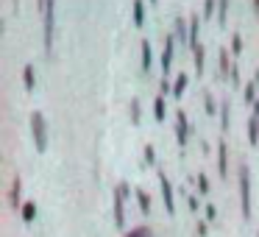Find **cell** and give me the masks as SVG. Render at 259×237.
<instances>
[{
	"instance_id": "2",
	"label": "cell",
	"mask_w": 259,
	"mask_h": 237,
	"mask_svg": "<svg viewBox=\"0 0 259 237\" xmlns=\"http://www.w3.org/2000/svg\"><path fill=\"white\" fill-rule=\"evenodd\" d=\"M31 131H34L36 148H39V151H45V148H48V129H45V117H42V112L31 114Z\"/></svg>"
},
{
	"instance_id": "15",
	"label": "cell",
	"mask_w": 259,
	"mask_h": 237,
	"mask_svg": "<svg viewBox=\"0 0 259 237\" xmlns=\"http://www.w3.org/2000/svg\"><path fill=\"white\" fill-rule=\"evenodd\" d=\"M192 53H195V67H198V73H203V59H206L203 45H195V48H192Z\"/></svg>"
},
{
	"instance_id": "11",
	"label": "cell",
	"mask_w": 259,
	"mask_h": 237,
	"mask_svg": "<svg viewBox=\"0 0 259 237\" xmlns=\"http://www.w3.org/2000/svg\"><path fill=\"white\" fill-rule=\"evenodd\" d=\"M198 28H201V17H192L190 20V45L192 48L201 45V42H198Z\"/></svg>"
},
{
	"instance_id": "5",
	"label": "cell",
	"mask_w": 259,
	"mask_h": 237,
	"mask_svg": "<svg viewBox=\"0 0 259 237\" xmlns=\"http://www.w3.org/2000/svg\"><path fill=\"white\" fill-rule=\"evenodd\" d=\"M187 134H190V123H187V112H176V137H179V145L187 142Z\"/></svg>"
},
{
	"instance_id": "19",
	"label": "cell",
	"mask_w": 259,
	"mask_h": 237,
	"mask_svg": "<svg viewBox=\"0 0 259 237\" xmlns=\"http://www.w3.org/2000/svg\"><path fill=\"white\" fill-rule=\"evenodd\" d=\"M153 114H156V120L164 117V95H156V101H153Z\"/></svg>"
},
{
	"instance_id": "8",
	"label": "cell",
	"mask_w": 259,
	"mask_h": 237,
	"mask_svg": "<svg viewBox=\"0 0 259 237\" xmlns=\"http://www.w3.org/2000/svg\"><path fill=\"white\" fill-rule=\"evenodd\" d=\"M226 159H229V151H226V145L220 142L218 145V170H220V176L229 173V162H226Z\"/></svg>"
},
{
	"instance_id": "12",
	"label": "cell",
	"mask_w": 259,
	"mask_h": 237,
	"mask_svg": "<svg viewBox=\"0 0 259 237\" xmlns=\"http://www.w3.org/2000/svg\"><path fill=\"white\" fill-rule=\"evenodd\" d=\"M134 23L137 25L145 23V3H142V0H134Z\"/></svg>"
},
{
	"instance_id": "10",
	"label": "cell",
	"mask_w": 259,
	"mask_h": 237,
	"mask_svg": "<svg viewBox=\"0 0 259 237\" xmlns=\"http://www.w3.org/2000/svg\"><path fill=\"white\" fill-rule=\"evenodd\" d=\"M142 70H148L151 67V62H153V53H151V42L148 40H142Z\"/></svg>"
},
{
	"instance_id": "34",
	"label": "cell",
	"mask_w": 259,
	"mask_h": 237,
	"mask_svg": "<svg viewBox=\"0 0 259 237\" xmlns=\"http://www.w3.org/2000/svg\"><path fill=\"white\" fill-rule=\"evenodd\" d=\"M253 12H259V0H253Z\"/></svg>"
},
{
	"instance_id": "7",
	"label": "cell",
	"mask_w": 259,
	"mask_h": 237,
	"mask_svg": "<svg viewBox=\"0 0 259 237\" xmlns=\"http://www.w3.org/2000/svg\"><path fill=\"white\" fill-rule=\"evenodd\" d=\"M170 62H173V36L164 40V53H162V70L164 73L170 70Z\"/></svg>"
},
{
	"instance_id": "30",
	"label": "cell",
	"mask_w": 259,
	"mask_h": 237,
	"mask_svg": "<svg viewBox=\"0 0 259 237\" xmlns=\"http://www.w3.org/2000/svg\"><path fill=\"white\" fill-rule=\"evenodd\" d=\"M206 215H209V218H214V215H218V207H214V204H206Z\"/></svg>"
},
{
	"instance_id": "4",
	"label": "cell",
	"mask_w": 259,
	"mask_h": 237,
	"mask_svg": "<svg viewBox=\"0 0 259 237\" xmlns=\"http://www.w3.org/2000/svg\"><path fill=\"white\" fill-rule=\"evenodd\" d=\"M159 184H162V195H164V207H167V212L173 215L176 212V201H173V184L167 181V176L159 173Z\"/></svg>"
},
{
	"instance_id": "9",
	"label": "cell",
	"mask_w": 259,
	"mask_h": 237,
	"mask_svg": "<svg viewBox=\"0 0 259 237\" xmlns=\"http://www.w3.org/2000/svg\"><path fill=\"white\" fill-rule=\"evenodd\" d=\"M218 64H220V73H218V78H223V75H229V73H231V64H229V53H226V48L220 51V56H218Z\"/></svg>"
},
{
	"instance_id": "28",
	"label": "cell",
	"mask_w": 259,
	"mask_h": 237,
	"mask_svg": "<svg viewBox=\"0 0 259 237\" xmlns=\"http://www.w3.org/2000/svg\"><path fill=\"white\" fill-rule=\"evenodd\" d=\"M195 181H198V190H201V192H206V190H209V181H206V176H203V173L198 176Z\"/></svg>"
},
{
	"instance_id": "29",
	"label": "cell",
	"mask_w": 259,
	"mask_h": 237,
	"mask_svg": "<svg viewBox=\"0 0 259 237\" xmlns=\"http://www.w3.org/2000/svg\"><path fill=\"white\" fill-rule=\"evenodd\" d=\"M214 9H218V6H214V0H206V6H203V14H206V17H209V14L214 12Z\"/></svg>"
},
{
	"instance_id": "17",
	"label": "cell",
	"mask_w": 259,
	"mask_h": 237,
	"mask_svg": "<svg viewBox=\"0 0 259 237\" xmlns=\"http://www.w3.org/2000/svg\"><path fill=\"white\" fill-rule=\"evenodd\" d=\"M137 198H140V209L142 212H151V195L145 190H137Z\"/></svg>"
},
{
	"instance_id": "25",
	"label": "cell",
	"mask_w": 259,
	"mask_h": 237,
	"mask_svg": "<svg viewBox=\"0 0 259 237\" xmlns=\"http://www.w3.org/2000/svg\"><path fill=\"white\" fill-rule=\"evenodd\" d=\"M229 78H231V84H240V67H237V64H231V73H229Z\"/></svg>"
},
{
	"instance_id": "16",
	"label": "cell",
	"mask_w": 259,
	"mask_h": 237,
	"mask_svg": "<svg viewBox=\"0 0 259 237\" xmlns=\"http://www.w3.org/2000/svg\"><path fill=\"white\" fill-rule=\"evenodd\" d=\"M23 78H25V87H28V90H34L36 78H34V67H31V64H25V67H23Z\"/></svg>"
},
{
	"instance_id": "23",
	"label": "cell",
	"mask_w": 259,
	"mask_h": 237,
	"mask_svg": "<svg viewBox=\"0 0 259 237\" xmlns=\"http://www.w3.org/2000/svg\"><path fill=\"white\" fill-rule=\"evenodd\" d=\"M145 162L156 165V151H153V145H145Z\"/></svg>"
},
{
	"instance_id": "35",
	"label": "cell",
	"mask_w": 259,
	"mask_h": 237,
	"mask_svg": "<svg viewBox=\"0 0 259 237\" xmlns=\"http://www.w3.org/2000/svg\"><path fill=\"white\" fill-rule=\"evenodd\" d=\"M256 237H259V234H256Z\"/></svg>"
},
{
	"instance_id": "31",
	"label": "cell",
	"mask_w": 259,
	"mask_h": 237,
	"mask_svg": "<svg viewBox=\"0 0 259 237\" xmlns=\"http://www.w3.org/2000/svg\"><path fill=\"white\" fill-rule=\"evenodd\" d=\"M190 209H192V212H198V198L195 195H190Z\"/></svg>"
},
{
	"instance_id": "13",
	"label": "cell",
	"mask_w": 259,
	"mask_h": 237,
	"mask_svg": "<svg viewBox=\"0 0 259 237\" xmlns=\"http://www.w3.org/2000/svg\"><path fill=\"white\" fill-rule=\"evenodd\" d=\"M125 237H153L151 226H134L131 231H125Z\"/></svg>"
},
{
	"instance_id": "24",
	"label": "cell",
	"mask_w": 259,
	"mask_h": 237,
	"mask_svg": "<svg viewBox=\"0 0 259 237\" xmlns=\"http://www.w3.org/2000/svg\"><path fill=\"white\" fill-rule=\"evenodd\" d=\"M231 51H234V53H240V51H242V36H240V34L231 36Z\"/></svg>"
},
{
	"instance_id": "20",
	"label": "cell",
	"mask_w": 259,
	"mask_h": 237,
	"mask_svg": "<svg viewBox=\"0 0 259 237\" xmlns=\"http://www.w3.org/2000/svg\"><path fill=\"white\" fill-rule=\"evenodd\" d=\"M226 17H229V0H218V20L226 23Z\"/></svg>"
},
{
	"instance_id": "3",
	"label": "cell",
	"mask_w": 259,
	"mask_h": 237,
	"mask_svg": "<svg viewBox=\"0 0 259 237\" xmlns=\"http://www.w3.org/2000/svg\"><path fill=\"white\" fill-rule=\"evenodd\" d=\"M128 198V184L120 181L117 190H114V223L117 226H125V212H123V201Z\"/></svg>"
},
{
	"instance_id": "22",
	"label": "cell",
	"mask_w": 259,
	"mask_h": 237,
	"mask_svg": "<svg viewBox=\"0 0 259 237\" xmlns=\"http://www.w3.org/2000/svg\"><path fill=\"white\" fill-rule=\"evenodd\" d=\"M220 126H223V131L229 129V103H223V106H220Z\"/></svg>"
},
{
	"instance_id": "14",
	"label": "cell",
	"mask_w": 259,
	"mask_h": 237,
	"mask_svg": "<svg viewBox=\"0 0 259 237\" xmlns=\"http://www.w3.org/2000/svg\"><path fill=\"white\" fill-rule=\"evenodd\" d=\"M184 90H187V73H179V78L173 81V95L179 98V95H181V92H184Z\"/></svg>"
},
{
	"instance_id": "21",
	"label": "cell",
	"mask_w": 259,
	"mask_h": 237,
	"mask_svg": "<svg viewBox=\"0 0 259 237\" xmlns=\"http://www.w3.org/2000/svg\"><path fill=\"white\" fill-rule=\"evenodd\" d=\"M187 31H190V28L184 25V20H181V17H176V36H179V40H184V36H187Z\"/></svg>"
},
{
	"instance_id": "33",
	"label": "cell",
	"mask_w": 259,
	"mask_h": 237,
	"mask_svg": "<svg viewBox=\"0 0 259 237\" xmlns=\"http://www.w3.org/2000/svg\"><path fill=\"white\" fill-rule=\"evenodd\" d=\"M253 114H259V101H256V103H253Z\"/></svg>"
},
{
	"instance_id": "26",
	"label": "cell",
	"mask_w": 259,
	"mask_h": 237,
	"mask_svg": "<svg viewBox=\"0 0 259 237\" xmlns=\"http://www.w3.org/2000/svg\"><path fill=\"white\" fill-rule=\"evenodd\" d=\"M131 120H134V123H140V101L131 103Z\"/></svg>"
},
{
	"instance_id": "18",
	"label": "cell",
	"mask_w": 259,
	"mask_h": 237,
	"mask_svg": "<svg viewBox=\"0 0 259 237\" xmlns=\"http://www.w3.org/2000/svg\"><path fill=\"white\" fill-rule=\"evenodd\" d=\"M23 218H25V220H34V218H36V204H34V201H25V204H23Z\"/></svg>"
},
{
	"instance_id": "27",
	"label": "cell",
	"mask_w": 259,
	"mask_h": 237,
	"mask_svg": "<svg viewBox=\"0 0 259 237\" xmlns=\"http://www.w3.org/2000/svg\"><path fill=\"white\" fill-rule=\"evenodd\" d=\"M203 103H206V112H214V101H212V92H203Z\"/></svg>"
},
{
	"instance_id": "6",
	"label": "cell",
	"mask_w": 259,
	"mask_h": 237,
	"mask_svg": "<svg viewBox=\"0 0 259 237\" xmlns=\"http://www.w3.org/2000/svg\"><path fill=\"white\" fill-rule=\"evenodd\" d=\"M20 190H23V179L14 176V179H12V192H9V204H12V209L23 207V204H20Z\"/></svg>"
},
{
	"instance_id": "32",
	"label": "cell",
	"mask_w": 259,
	"mask_h": 237,
	"mask_svg": "<svg viewBox=\"0 0 259 237\" xmlns=\"http://www.w3.org/2000/svg\"><path fill=\"white\" fill-rule=\"evenodd\" d=\"M195 229H198V234H206V223H203V220H198Z\"/></svg>"
},
{
	"instance_id": "1",
	"label": "cell",
	"mask_w": 259,
	"mask_h": 237,
	"mask_svg": "<svg viewBox=\"0 0 259 237\" xmlns=\"http://www.w3.org/2000/svg\"><path fill=\"white\" fill-rule=\"evenodd\" d=\"M240 209L242 218H251V170L248 165H240Z\"/></svg>"
}]
</instances>
